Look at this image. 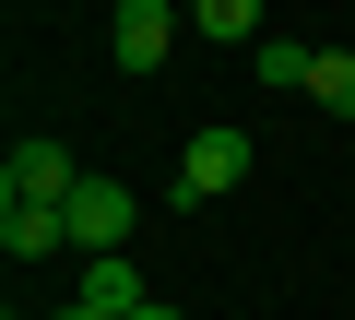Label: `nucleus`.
Segmentation results:
<instances>
[{"instance_id":"f03ea898","label":"nucleus","mask_w":355,"mask_h":320,"mask_svg":"<svg viewBox=\"0 0 355 320\" xmlns=\"http://www.w3.org/2000/svg\"><path fill=\"white\" fill-rule=\"evenodd\" d=\"M71 190H83V167L48 142V130H24L12 142V167H0V202H36V214H71Z\"/></svg>"},{"instance_id":"20e7f679","label":"nucleus","mask_w":355,"mask_h":320,"mask_svg":"<svg viewBox=\"0 0 355 320\" xmlns=\"http://www.w3.org/2000/svg\"><path fill=\"white\" fill-rule=\"evenodd\" d=\"M190 36V12H166V0H119V24H107V48H119V71H166V48Z\"/></svg>"},{"instance_id":"1a4fd4ad","label":"nucleus","mask_w":355,"mask_h":320,"mask_svg":"<svg viewBox=\"0 0 355 320\" xmlns=\"http://www.w3.org/2000/svg\"><path fill=\"white\" fill-rule=\"evenodd\" d=\"M308 107H320V119H355V48H331V60H320V83H308Z\"/></svg>"},{"instance_id":"9d476101","label":"nucleus","mask_w":355,"mask_h":320,"mask_svg":"<svg viewBox=\"0 0 355 320\" xmlns=\"http://www.w3.org/2000/svg\"><path fill=\"white\" fill-rule=\"evenodd\" d=\"M142 320H178V308H166V296H154V308H142Z\"/></svg>"},{"instance_id":"0eeeda50","label":"nucleus","mask_w":355,"mask_h":320,"mask_svg":"<svg viewBox=\"0 0 355 320\" xmlns=\"http://www.w3.org/2000/svg\"><path fill=\"white\" fill-rule=\"evenodd\" d=\"M320 60H331V48H320V36H272V48H261V60H249V71H261V83H272V95H308V83H320Z\"/></svg>"},{"instance_id":"423d86ee","label":"nucleus","mask_w":355,"mask_h":320,"mask_svg":"<svg viewBox=\"0 0 355 320\" xmlns=\"http://www.w3.org/2000/svg\"><path fill=\"white\" fill-rule=\"evenodd\" d=\"M0 249H12V261H48V249H71V214H36V202H0Z\"/></svg>"},{"instance_id":"7ed1b4c3","label":"nucleus","mask_w":355,"mask_h":320,"mask_svg":"<svg viewBox=\"0 0 355 320\" xmlns=\"http://www.w3.org/2000/svg\"><path fill=\"white\" fill-rule=\"evenodd\" d=\"M130 226H142V202H130L119 178H83V190H71V249H83V261H119Z\"/></svg>"},{"instance_id":"f257e3e1","label":"nucleus","mask_w":355,"mask_h":320,"mask_svg":"<svg viewBox=\"0 0 355 320\" xmlns=\"http://www.w3.org/2000/svg\"><path fill=\"white\" fill-rule=\"evenodd\" d=\"M237 178H249V130L202 119V130H190V154H178V214H202V202H225Z\"/></svg>"},{"instance_id":"6e6552de","label":"nucleus","mask_w":355,"mask_h":320,"mask_svg":"<svg viewBox=\"0 0 355 320\" xmlns=\"http://www.w3.org/2000/svg\"><path fill=\"white\" fill-rule=\"evenodd\" d=\"M190 36H214V48H249V60L272 48V36H261V0H202V12H190Z\"/></svg>"},{"instance_id":"39448f33","label":"nucleus","mask_w":355,"mask_h":320,"mask_svg":"<svg viewBox=\"0 0 355 320\" xmlns=\"http://www.w3.org/2000/svg\"><path fill=\"white\" fill-rule=\"evenodd\" d=\"M71 308H95V320H142V308H154V285H142V261L119 249V261H83V285H71Z\"/></svg>"},{"instance_id":"9b49d317","label":"nucleus","mask_w":355,"mask_h":320,"mask_svg":"<svg viewBox=\"0 0 355 320\" xmlns=\"http://www.w3.org/2000/svg\"><path fill=\"white\" fill-rule=\"evenodd\" d=\"M48 320H95V308H48Z\"/></svg>"}]
</instances>
